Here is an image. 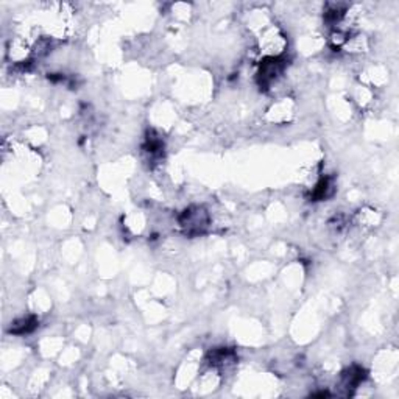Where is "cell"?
Segmentation results:
<instances>
[{
	"label": "cell",
	"mask_w": 399,
	"mask_h": 399,
	"mask_svg": "<svg viewBox=\"0 0 399 399\" xmlns=\"http://www.w3.org/2000/svg\"><path fill=\"white\" fill-rule=\"evenodd\" d=\"M181 226L186 230L189 234H200L203 233L209 223V216L203 208H189L183 212V216L180 217Z\"/></svg>",
	"instance_id": "1"
}]
</instances>
